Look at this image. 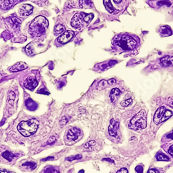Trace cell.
<instances>
[{
    "mask_svg": "<svg viewBox=\"0 0 173 173\" xmlns=\"http://www.w3.org/2000/svg\"><path fill=\"white\" fill-rule=\"evenodd\" d=\"M147 126V113L144 110L138 112L130 120L129 127L134 130L145 129Z\"/></svg>",
    "mask_w": 173,
    "mask_h": 173,
    "instance_id": "cell-2",
    "label": "cell"
},
{
    "mask_svg": "<svg viewBox=\"0 0 173 173\" xmlns=\"http://www.w3.org/2000/svg\"><path fill=\"white\" fill-rule=\"evenodd\" d=\"M135 171L137 173H143V168L142 166H138L135 168Z\"/></svg>",
    "mask_w": 173,
    "mask_h": 173,
    "instance_id": "cell-31",
    "label": "cell"
},
{
    "mask_svg": "<svg viewBox=\"0 0 173 173\" xmlns=\"http://www.w3.org/2000/svg\"><path fill=\"white\" fill-rule=\"evenodd\" d=\"M74 36H75V33H74L73 31L70 30L66 31L57 38V42L63 44H67V43L70 42L72 40Z\"/></svg>",
    "mask_w": 173,
    "mask_h": 173,
    "instance_id": "cell-5",
    "label": "cell"
},
{
    "mask_svg": "<svg viewBox=\"0 0 173 173\" xmlns=\"http://www.w3.org/2000/svg\"><path fill=\"white\" fill-rule=\"evenodd\" d=\"M14 0H0V6L4 9H9L13 4Z\"/></svg>",
    "mask_w": 173,
    "mask_h": 173,
    "instance_id": "cell-18",
    "label": "cell"
},
{
    "mask_svg": "<svg viewBox=\"0 0 173 173\" xmlns=\"http://www.w3.org/2000/svg\"><path fill=\"white\" fill-rule=\"evenodd\" d=\"M156 158L158 161H170V158H169L168 156H167L166 154L161 152H158L156 154Z\"/></svg>",
    "mask_w": 173,
    "mask_h": 173,
    "instance_id": "cell-20",
    "label": "cell"
},
{
    "mask_svg": "<svg viewBox=\"0 0 173 173\" xmlns=\"http://www.w3.org/2000/svg\"><path fill=\"white\" fill-rule=\"evenodd\" d=\"M103 2H104L105 7L107 11L110 13H114L115 11V9L114 8V7H113L112 2H111V0H103Z\"/></svg>",
    "mask_w": 173,
    "mask_h": 173,
    "instance_id": "cell-16",
    "label": "cell"
},
{
    "mask_svg": "<svg viewBox=\"0 0 173 173\" xmlns=\"http://www.w3.org/2000/svg\"><path fill=\"white\" fill-rule=\"evenodd\" d=\"M116 173H128V170H127V168H122L117 171Z\"/></svg>",
    "mask_w": 173,
    "mask_h": 173,
    "instance_id": "cell-34",
    "label": "cell"
},
{
    "mask_svg": "<svg viewBox=\"0 0 173 173\" xmlns=\"http://www.w3.org/2000/svg\"><path fill=\"white\" fill-rule=\"evenodd\" d=\"M38 123L35 120L22 121L17 125V130L24 137H30L36 132Z\"/></svg>",
    "mask_w": 173,
    "mask_h": 173,
    "instance_id": "cell-4",
    "label": "cell"
},
{
    "mask_svg": "<svg viewBox=\"0 0 173 173\" xmlns=\"http://www.w3.org/2000/svg\"><path fill=\"white\" fill-rule=\"evenodd\" d=\"M82 15V20L84 22H85L86 23H89L92 20L94 19V14L92 13H80Z\"/></svg>",
    "mask_w": 173,
    "mask_h": 173,
    "instance_id": "cell-17",
    "label": "cell"
},
{
    "mask_svg": "<svg viewBox=\"0 0 173 173\" xmlns=\"http://www.w3.org/2000/svg\"><path fill=\"white\" fill-rule=\"evenodd\" d=\"M160 33L162 37L170 36L172 34V31L169 26H164L160 28Z\"/></svg>",
    "mask_w": 173,
    "mask_h": 173,
    "instance_id": "cell-14",
    "label": "cell"
},
{
    "mask_svg": "<svg viewBox=\"0 0 173 173\" xmlns=\"http://www.w3.org/2000/svg\"><path fill=\"white\" fill-rule=\"evenodd\" d=\"M95 141H90L89 142H87V143L84 144V148H89V146H93L95 145Z\"/></svg>",
    "mask_w": 173,
    "mask_h": 173,
    "instance_id": "cell-28",
    "label": "cell"
},
{
    "mask_svg": "<svg viewBox=\"0 0 173 173\" xmlns=\"http://www.w3.org/2000/svg\"><path fill=\"white\" fill-rule=\"evenodd\" d=\"M119 127L118 123L114 120V119H112L110 121V125L108 127V132L109 134L111 137H116L117 134H118V129Z\"/></svg>",
    "mask_w": 173,
    "mask_h": 173,
    "instance_id": "cell-7",
    "label": "cell"
},
{
    "mask_svg": "<svg viewBox=\"0 0 173 173\" xmlns=\"http://www.w3.org/2000/svg\"><path fill=\"white\" fill-rule=\"evenodd\" d=\"M147 173H159L158 170H156L155 168H151L148 171Z\"/></svg>",
    "mask_w": 173,
    "mask_h": 173,
    "instance_id": "cell-37",
    "label": "cell"
},
{
    "mask_svg": "<svg viewBox=\"0 0 173 173\" xmlns=\"http://www.w3.org/2000/svg\"><path fill=\"white\" fill-rule=\"evenodd\" d=\"M28 65L25 63H24V62H19V63L15 64V65H13V67L10 68L9 71L11 72H17L26 69Z\"/></svg>",
    "mask_w": 173,
    "mask_h": 173,
    "instance_id": "cell-13",
    "label": "cell"
},
{
    "mask_svg": "<svg viewBox=\"0 0 173 173\" xmlns=\"http://www.w3.org/2000/svg\"><path fill=\"white\" fill-rule=\"evenodd\" d=\"M44 173H60L59 171L53 167H49L44 170Z\"/></svg>",
    "mask_w": 173,
    "mask_h": 173,
    "instance_id": "cell-24",
    "label": "cell"
},
{
    "mask_svg": "<svg viewBox=\"0 0 173 173\" xmlns=\"http://www.w3.org/2000/svg\"><path fill=\"white\" fill-rule=\"evenodd\" d=\"M33 9V7L31 5H29V4L22 5L19 9L20 15L22 16H24V17L29 15L32 13Z\"/></svg>",
    "mask_w": 173,
    "mask_h": 173,
    "instance_id": "cell-9",
    "label": "cell"
},
{
    "mask_svg": "<svg viewBox=\"0 0 173 173\" xmlns=\"http://www.w3.org/2000/svg\"><path fill=\"white\" fill-rule=\"evenodd\" d=\"M114 42L123 51H132L137 46V42L135 39L128 35L118 36L115 38Z\"/></svg>",
    "mask_w": 173,
    "mask_h": 173,
    "instance_id": "cell-3",
    "label": "cell"
},
{
    "mask_svg": "<svg viewBox=\"0 0 173 173\" xmlns=\"http://www.w3.org/2000/svg\"><path fill=\"white\" fill-rule=\"evenodd\" d=\"M172 116V112H171L170 110H166V112H164V116H163V117H162L161 121V123L164 122V121H166V120H168V119L170 118Z\"/></svg>",
    "mask_w": 173,
    "mask_h": 173,
    "instance_id": "cell-22",
    "label": "cell"
},
{
    "mask_svg": "<svg viewBox=\"0 0 173 173\" xmlns=\"http://www.w3.org/2000/svg\"><path fill=\"white\" fill-rule=\"evenodd\" d=\"M107 84H108V82H107L106 80H101V81H100L99 82V83H98V87L99 88V89H103V88H105Z\"/></svg>",
    "mask_w": 173,
    "mask_h": 173,
    "instance_id": "cell-25",
    "label": "cell"
},
{
    "mask_svg": "<svg viewBox=\"0 0 173 173\" xmlns=\"http://www.w3.org/2000/svg\"><path fill=\"white\" fill-rule=\"evenodd\" d=\"M160 63L165 67H173V56L166 55L160 60Z\"/></svg>",
    "mask_w": 173,
    "mask_h": 173,
    "instance_id": "cell-12",
    "label": "cell"
},
{
    "mask_svg": "<svg viewBox=\"0 0 173 173\" xmlns=\"http://www.w3.org/2000/svg\"><path fill=\"white\" fill-rule=\"evenodd\" d=\"M132 98H129V99L125 100L123 102H121V105L123 107H127L132 103Z\"/></svg>",
    "mask_w": 173,
    "mask_h": 173,
    "instance_id": "cell-26",
    "label": "cell"
},
{
    "mask_svg": "<svg viewBox=\"0 0 173 173\" xmlns=\"http://www.w3.org/2000/svg\"><path fill=\"white\" fill-rule=\"evenodd\" d=\"M114 1L116 4H120L122 2V0H114Z\"/></svg>",
    "mask_w": 173,
    "mask_h": 173,
    "instance_id": "cell-42",
    "label": "cell"
},
{
    "mask_svg": "<svg viewBox=\"0 0 173 173\" xmlns=\"http://www.w3.org/2000/svg\"><path fill=\"white\" fill-rule=\"evenodd\" d=\"M116 63H117V62H116V61H110V65L112 66V65H114V64H116Z\"/></svg>",
    "mask_w": 173,
    "mask_h": 173,
    "instance_id": "cell-41",
    "label": "cell"
},
{
    "mask_svg": "<svg viewBox=\"0 0 173 173\" xmlns=\"http://www.w3.org/2000/svg\"><path fill=\"white\" fill-rule=\"evenodd\" d=\"M22 166L24 167H26V168L29 169V170H33V169L36 168L37 164L34 162H26L22 164Z\"/></svg>",
    "mask_w": 173,
    "mask_h": 173,
    "instance_id": "cell-23",
    "label": "cell"
},
{
    "mask_svg": "<svg viewBox=\"0 0 173 173\" xmlns=\"http://www.w3.org/2000/svg\"><path fill=\"white\" fill-rule=\"evenodd\" d=\"M65 31V27L64 26L63 24H57V25L55 26L54 28V33L55 35H58V34H63Z\"/></svg>",
    "mask_w": 173,
    "mask_h": 173,
    "instance_id": "cell-21",
    "label": "cell"
},
{
    "mask_svg": "<svg viewBox=\"0 0 173 173\" xmlns=\"http://www.w3.org/2000/svg\"><path fill=\"white\" fill-rule=\"evenodd\" d=\"M84 170H81L79 171V172H78V173H84Z\"/></svg>",
    "mask_w": 173,
    "mask_h": 173,
    "instance_id": "cell-44",
    "label": "cell"
},
{
    "mask_svg": "<svg viewBox=\"0 0 173 173\" xmlns=\"http://www.w3.org/2000/svg\"><path fill=\"white\" fill-rule=\"evenodd\" d=\"M66 5H67V7L69 8V9H71V8L75 7V5H74V2L71 1H68L67 3H66Z\"/></svg>",
    "mask_w": 173,
    "mask_h": 173,
    "instance_id": "cell-30",
    "label": "cell"
},
{
    "mask_svg": "<svg viewBox=\"0 0 173 173\" xmlns=\"http://www.w3.org/2000/svg\"><path fill=\"white\" fill-rule=\"evenodd\" d=\"M166 108H165V107H160V108H158L157 110H156L153 118V121L155 124L158 125L161 123L162 117L164 116V112H166Z\"/></svg>",
    "mask_w": 173,
    "mask_h": 173,
    "instance_id": "cell-8",
    "label": "cell"
},
{
    "mask_svg": "<svg viewBox=\"0 0 173 173\" xmlns=\"http://www.w3.org/2000/svg\"><path fill=\"white\" fill-rule=\"evenodd\" d=\"M121 91L119 90L118 88H113V89L111 90L110 94V100L112 102H114L117 100V98H118L119 95L121 94Z\"/></svg>",
    "mask_w": 173,
    "mask_h": 173,
    "instance_id": "cell-15",
    "label": "cell"
},
{
    "mask_svg": "<svg viewBox=\"0 0 173 173\" xmlns=\"http://www.w3.org/2000/svg\"><path fill=\"white\" fill-rule=\"evenodd\" d=\"M168 152V153L170 154V155H171L173 157V145H170V147H169Z\"/></svg>",
    "mask_w": 173,
    "mask_h": 173,
    "instance_id": "cell-36",
    "label": "cell"
},
{
    "mask_svg": "<svg viewBox=\"0 0 173 173\" xmlns=\"http://www.w3.org/2000/svg\"><path fill=\"white\" fill-rule=\"evenodd\" d=\"M0 173H9V172H7V171H4V170H1V171H0Z\"/></svg>",
    "mask_w": 173,
    "mask_h": 173,
    "instance_id": "cell-43",
    "label": "cell"
},
{
    "mask_svg": "<svg viewBox=\"0 0 173 173\" xmlns=\"http://www.w3.org/2000/svg\"><path fill=\"white\" fill-rule=\"evenodd\" d=\"M55 141H56V139H55V137H53V136H52V137H51L50 138H49V141H48V142H47V144H53Z\"/></svg>",
    "mask_w": 173,
    "mask_h": 173,
    "instance_id": "cell-33",
    "label": "cell"
},
{
    "mask_svg": "<svg viewBox=\"0 0 173 173\" xmlns=\"http://www.w3.org/2000/svg\"><path fill=\"white\" fill-rule=\"evenodd\" d=\"M1 74H0V78H1Z\"/></svg>",
    "mask_w": 173,
    "mask_h": 173,
    "instance_id": "cell-45",
    "label": "cell"
},
{
    "mask_svg": "<svg viewBox=\"0 0 173 173\" xmlns=\"http://www.w3.org/2000/svg\"><path fill=\"white\" fill-rule=\"evenodd\" d=\"M80 134V130L79 129L76 128V127H73V128H71L68 131L67 138L70 141H76L79 137Z\"/></svg>",
    "mask_w": 173,
    "mask_h": 173,
    "instance_id": "cell-10",
    "label": "cell"
},
{
    "mask_svg": "<svg viewBox=\"0 0 173 173\" xmlns=\"http://www.w3.org/2000/svg\"><path fill=\"white\" fill-rule=\"evenodd\" d=\"M108 83L110 85H113V84H115L116 83V80L114 79V78H112V79H110L108 81Z\"/></svg>",
    "mask_w": 173,
    "mask_h": 173,
    "instance_id": "cell-35",
    "label": "cell"
},
{
    "mask_svg": "<svg viewBox=\"0 0 173 173\" xmlns=\"http://www.w3.org/2000/svg\"><path fill=\"white\" fill-rule=\"evenodd\" d=\"M167 138H168V139H170L173 140V130H172V132L170 133V134H169L167 135Z\"/></svg>",
    "mask_w": 173,
    "mask_h": 173,
    "instance_id": "cell-40",
    "label": "cell"
},
{
    "mask_svg": "<svg viewBox=\"0 0 173 173\" xmlns=\"http://www.w3.org/2000/svg\"><path fill=\"white\" fill-rule=\"evenodd\" d=\"M38 82L37 81V80L35 78L33 77H28L27 79L26 80L25 82H24V86L26 88L30 89V90H33L35 88L38 86Z\"/></svg>",
    "mask_w": 173,
    "mask_h": 173,
    "instance_id": "cell-11",
    "label": "cell"
},
{
    "mask_svg": "<svg viewBox=\"0 0 173 173\" xmlns=\"http://www.w3.org/2000/svg\"><path fill=\"white\" fill-rule=\"evenodd\" d=\"M15 98V94L13 92H10L9 94V100H14V99Z\"/></svg>",
    "mask_w": 173,
    "mask_h": 173,
    "instance_id": "cell-29",
    "label": "cell"
},
{
    "mask_svg": "<svg viewBox=\"0 0 173 173\" xmlns=\"http://www.w3.org/2000/svg\"><path fill=\"white\" fill-rule=\"evenodd\" d=\"M82 158V155L81 154H78V155H76L74 156H71V157H69L67 158V161H71L73 160H76V159H80V158Z\"/></svg>",
    "mask_w": 173,
    "mask_h": 173,
    "instance_id": "cell-27",
    "label": "cell"
},
{
    "mask_svg": "<svg viewBox=\"0 0 173 173\" xmlns=\"http://www.w3.org/2000/svg\"><path fill=\"white\" fill-rule=\"evenodd\" d=\"M83 20H82V15L80 13H76L72 18L71 24L73 28H79L83 25Z\"/></svg>",
    "mask_w": 173,
    "mask_h": 173,
    "instance_id": "cell-6",
    "label": "cell"
},
{
    "mask_svg": "<svg viewBox=\"0 0 173 173\" xmlns=\"http://www.w3.org/2000/svg\"><path fill=\"white\" fill-rule=\"evenodd\" d=\"M67 122H68V118L66 116L63 117L61 119V121H60V125H62V126H63V125H65Z\"/></svg>",
    "mask_w": 173,
    "mask_h": 173,
    "instance_id": "cell-32",
    "label": "cell"
},
{
    "mask_svg": "<svg viewBox=\"0 0 173 173\" xmlns=\"http://www.w3.org/2000/svg\"><path fill=\"white\" fill-rule=\"evenodd\" d=\"M102 161H108L110 163H113V164H114V161L111 159V158H103Z\"/></svg>",
    "mask_w": 173,
    "mask_h": 173,
    "instance_id": "cell-39",
    "label": "cell"
},
{
    "mask_svg": "<svg viewBox=\"0 0 173 173\" xmlns=\"http://www.w3.org/2000/svg\"><path fill=\"white\" fill-rule=\"evenodd\" d=\"M48 26L49 22L46 18L43 16H38L30 24L28 31L33 36L39 37L44 33Z\"/></svg>",
    "mask_w": 173,
    "mask_h": 173,
    "instance_id": "cell-1",
    "label": "cell"
},
{
    "mask_svg": "<svg viewBox=\"0 0 173 173\" xmlns=\"http://www.w3.org/2000/svg\"><path fill=\"white\" fill-rule=\"evenodd\" d=\"M53 159H54V157H53V156H49V157H47L46 158H43V159H42L41 161H46L53 160Z\"/></svg>",
    "mask_w": 173,
    "mask_h": 173,
    "instance_id": "cell-38",
    "label": "cell"
},
{
    "mask_svg": "<svg viewBox=\"0 0 173 173\" xmlns=\"http://www.w3.org/2000/svg\"><path fill=\"white\" fill-rule=\"evenodd\" d=\"M16 155L15 154L12 153V152L9 151H5L2 153V157L5 158L6 160H7L8 161H11L14 158H15Z\"/></svg>",
    "mask_w": 173,
    "mask_h": 173,
    "instance_id": "cell-19",
    "label": "cell"
}]
</instances>
